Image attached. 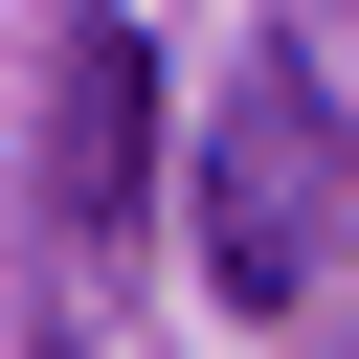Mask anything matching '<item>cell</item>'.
Masks as SVG:
<instances>
[{
	"mask_svg": "<svg viewBox=\"0 0 359 359\" xmlns=\"http://www.w3.org/2000/svg\"><path fill=\"white\" fill-rule=\"evenodd\" d=\"M359 247V22H247L202 135V269L224 314H314Z\"/></svg>",
	"mask_w": 359,
	"mask_h": 359,
	"instance_id": "obj_1",
	"label": "cell"
},
{
	"mask_svg": "<svg viewBox=\"0 0 359 359\" xmlns=\"http://www.w3.org/2000/svg\"><path fill=\"white\" fill-rule=\"evenodd\" d=\"M22 90H45V224H22V359H90V269H112V224H135V180H157V45L90 0V22H45L22 45Z\"/></svg>",
	"mask_w": 359,
	"mask_h": 359,
	"instance_id": "obj_2",
	"label": "cell"
}]
</instances>
